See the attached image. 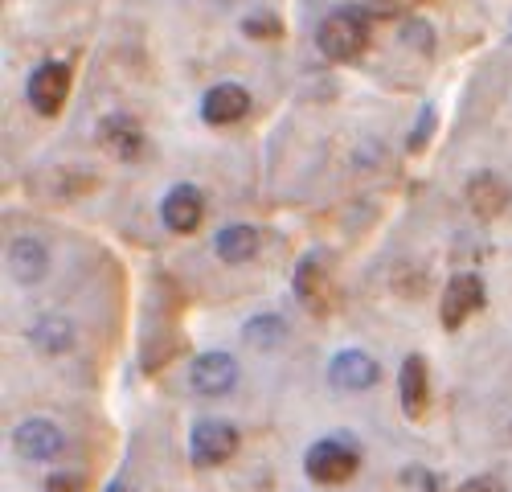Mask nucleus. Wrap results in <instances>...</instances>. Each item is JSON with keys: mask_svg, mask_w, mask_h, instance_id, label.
<instances>
[{"mask_svg": "<svg viewBox=\"0 0 512 492\" xmlns=\"http://www.w3.org/2000/svg\"><path fill=\"white\" fill-rule=\"evenodd\" d=\"M316 46H320V54L332 58V62H353V58H361L365 46H369V13L357 9V5L332 9V13L320 21V29H316Z\"/></svg>", "mask_w": 512, "mask_h": 492, "instance_id": "obj_1", "label": "nucleus"}, {"mask_svg": "<svg viewBox=\"0 0 512 492\" xmlns=\"http://www.w3.org/2000/svg\"><path fill=\"white\" fill-rule=\"evenodd\" d=\"M361 464V451L349 439H320L308 447L304 468L316 484H345Z\"/></svg>", "mask_w": 512, "mask_h": 492, "instance_id": "obj_2", "label": "nucleus"}, {"mask_svg": "<svg viewBox=\"0 0 512 492\" xmlns=\"http://www.w3.org/2000/svg\"><path fill=\"white\" fill-rule=\"evenodd\" d=\"M238 451V427L234 423H218V419H205L193 427V439H189V460L197 468H218L226 464Z\"/></svg>", "mask_w": 512, "mask_h": 492, "instance_id": "obj_3", "label": "nucleus"}, {"mask_svg": "<svg viewBox=\"0 0 512 492\" xmlns=\"http://www.w3.org/2000/svg\"><path fill=\"white\" fill-rule=\"evenodd\" d=\"M189 386L201 398H222L238 386V361L230 353H201L189 365Z\"/></svg>", "mask_w": 512, "mask_h": 492, "instance_id": "obj_4", "label": "nucleus"}, {"mask_svg": "<svg viewBox=\"0 0 512 492\" xmlns=\"http://www.w3.org/2000/svg\"><path fill=\"white\" fill-rule=\"evenodd\" d=\"M29 103L37 115H58L66 95H70V66L62 62H41L33 74H29V87H25Z\"/></svg>", "mask_w": 512, "mask_h": 492, "instance_id": "obj_5", "label": "nucleus"}, {"mask_svg": "<svg viewBox=\"0 0 512 492\" xmlns=\"http://www.w3.org/2000/svg\"><path fill=\"white\" fill-rule=\"evenodd\" d=\"M201 214H205V197L193 185H173L160 201V218L173 234H193L201 226Z\"/></svg>", "mask_w": 512, "mask_h": 492, "instance_id": "obj_6", "label": "nucleus"}, {"mask_svg": "<svg viewBox=\"0 0 512 492\" xmlns=\"http://www.w3.org/2000/svg\"><path fill=\"white\" fill-rule=\"evenodd\" d=\"M484 300H488V292H484V283H480V275H455L451 283H447V292H443V328H459L472 312H480L484 308Z\"/></svg>", "mask_w": 512, "mask_h": 492, "instance_id": "obj_7", "label": "nucleus"}, {"mask_svg": "<svg viewBox=\"0 0 512 492\" xmlns=\"http://www.w3.org/2000/svg\"><path fill=\"white\" fill-rule=\"evenodd\" d=\"M377 378H381V365L369 357V353H361V349H345V353H336L332 357V365H328V382L336 386V390H369V386H377Z\"/></svg>", "mask_w": 512, "mask_h": 492, "instance_id": "obj_8", "label": "nucleus"}, {"mask_svg": "<svg viewBox=\"0 0 512 492\" xmlns=\"http://www.w3.org/2000/svg\"><path fill=\"white\" fill-rule=\"evenodd\" d=\"M9 275L17 279V283H41L50 275V251H46V242L41 238H29V234H21V238H13L9 242Z\"/></svg>", "mask_w": 512, "mask_h": 492, "instance_id": "obj_9", "label": "nucleus"}, {"mask_svg": "<svg viewBox=\"0 0 512 492\" xmlns=\"http://www.w3.org/2000/svg\"><path fill=\"white\" fill-rule=\"evenodd\" d=\"M328 267H324V259L312 251V255H304L300 263H295V296H300V304L304 308H312L316 316H324L328 312Z\"/></svg>", "mask_w": 512, "mask_h": 492, "instance_id": "obj_10", "label": "nucleus"}, {"mask_svg": "<svg viewBox=\"0 0 512 492\" xmlns=\"http://www.w3.org/2000/svg\"><path fill=\"white\" fill-rule=\"evenodd\" d=\"M246 111H250V95L238 87V82H218V87H209L201 99V115H205V123H213V128L238 123Z\"/></svg>", "mask_w": 512, "mask_h": 492, "instance_id": "obj_11", "label": "nucleus"}, {"mask_svg": "<svg viewBox=\"0 0 512 492\" xmlns=\"http://www.w3.org/2000/svg\"><path fill=\"white\" fill-rule=\"evenodd\" d=\"M99 140H103V148H107L111 156H119V160H136V156L144 152V132H140V123H136L132 115H123V111L103 115V123H99Z\"/></svg>", "mask_w": 512, "mask_h": 492, "instance_id": "obj_12", "label": "nucleus"}, {"mask_svg": "<svg viewBox=\"0 0 512 492\" xmlns=\"http://www.w3.org/2000/svg\"><path fill=\"white\" fill-rule=\"evenodd\" d=\"M13 443H17V451H21L25 460H54L66 439H62V431H58L54 423H46V419H29V423L17 427Z\"/></svg>", "mask_w": 512, "mask_h": 492, "instance_id": "obj_13", "label": "nucleus"}, {"mask_svg": "<svg viewBox=\"0 0 512 492\" xmlns=\"http://www.w3.org/2000/svg\"><path fill=\"white\" fill-rule=\"evenodd\" d=\"M512 201V189L496 177V173H476L467 181V205H472V214L480 218H500Z\"/></svg>", "mask_w": 512, "mask_h": 492, "instance_id": "obj_14", "label": "nucleus"}, {"mask_svg": "<svg viewBox=\"0 0 512 492\" xmlns=\"http://www.w3.org/2000/svg\"><path fill=\"white\" fill-rule=\"evenodd\" d=\"M398 386H402V410H406V419H422L426 406H431V382H426V361L422 357H406L402 361Z\"/></svg>", "mask_w": 512, "mask_h": 492, "instance_id": "obj_15", "label": "nucleus"}, {"mask_svg": "<svg viewBox=\"0 0 512 492\" xmlns=\"http://www.w3.org/2000/svg\"><path fill=\"white\" fill-rule=\"evenodd\" d=\"M29 341L41 349V353H66L74 345V324L58 312H46L29 324Z\"/></svg>", "mask_w": 512, "mask_h": 492, "instance_id": "obj_16", "label": "nucleus"}, {"mask_svg": "<svg viewBox=\"0 0 512 492\" xmlns=\"http://www.w3.org/2000/svg\"><path fill=\"white\" fill-rule=\"evenodd\" d=\"M213 251H218L222 263H250L254 255H259V230L254 226H226V230H218V238H213Z\"/></svg>", "mask_w": 512, "mask_h": 492, "instance_id": "obj_17", "label": "nucleus"}, {"mask_svg": "<svg viewBox=\"0 0 512 492\" xmlns=\"http://www.w3.org/2000/svg\"><path fill=\"white\" fill-rule=\"evenodd\" d=\"M242 337H246V345H254V349H275V345H283V341H287V320H283V316L263 312V316L246 320Z\"/></svg>", "mask_w": 512, "mask_h": 492, "instance_id": "obj_18", "label": "nucleus"}, {"mask_svg": "<svg viewBox=\"0 0 512 492\" xmlns=\"http://www.w3.org/2000/svg\"><path fill=\"white\" fill-rule=\"evenodd\" d=\"M242 33L259 37V41H275L283 33V21L275 13H250V17H242Z\"/></svg>", "mask_w": 512, "mask_h": 492, "instance_id": "obj_19", "label": "nucleus"}, {"mask_svg": "<svg viewBox=\"0 0 512 492\" xmlns=\"http://www.w3.org/2000/svg\"><path fill=\"white\" fill-rule=\"evenodd\" d=\"M402 41H410V46H422V50H431V46H435V29L426 25L422 17H406V25H402Z\"/></svg>", "mask_w": 512, "mask_h": 492, "instance_id": "obj_20", "label": "nucleus"}, {"mask_svg": "<svg viewBox=\"0 0 512 492\" xmlns=\"http://www.w3.org/2000/svg\"><path fill=\"white\" fill-rule=\"evenodd\" d=\"M431 132H435V107H422V115H418V123H414V132H410V152H422V144L431 140Z\"/></svg>", "mask_w": 512, "mask_h": 492, "instance_id": "obj_21", "label": "nucleus"}, {"mask_svg": "<svg viewBox=\"0 0 512 492\" xmlns=\"http://www.w3.org/2000/svg\"><path fill=\"white\" fill-rule=\"evenodd\" d=\"M46 492H87V484H82V476H74V472H58V476H50Z\"/></svg>", "mask_w": 512, "mask_h": 492, "instance_id": "obj_22", "label": "nucleus"}, {"mask_svg": "<svg viewBox=\"0 0 512 492\" xmlns=\"http://www.w3.org/2000/svg\"><path fill=\"white\" fill-rule=\"evenodd\" d=\"M459 492H504V484L496 476H476V480H467Z\"/></svg>", "mask_w": 512, "mask_h": 492, "instance_id": "obj_23", "label": "nucleus"}, {"mask_svg": "<svg viewBox=\"0 0 512 492\" xmlns=\"http://www.w3.org/2000/svg\"><path fill=\"white\" fill-rule=\"evenodd\" d=\"M107 492H136V488H132V484H127V480H115V484H111Z\"/></svg>", "mask_w": 512, "mask_h": 492, "instance_id": "obj_24", "label": "nucleus"}]
</instances>
